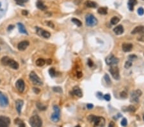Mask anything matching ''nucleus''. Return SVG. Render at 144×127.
Returning a JSON list of instances; mask_svg holds the SVG:
<instances>
[{"mask_svg": "<svg viewBox=\"0 0 144 127\" xmlns=\"http://www.w3.org/2000/svg\"><path fill=\"white\" fill-rule=\"evenodd\" d=\"M88 119L89 121L94 123V127H104L105 126V119L103 117L95 116L92 114H91L88 117Z\"/></svg>", "mask_w": 144, "mask_h": 127, "instance_id": "f257e3e1", "label": "nucleus"}, {"mask_svg": "<svg viewBox=\"0 0 144 127\" xmlns=\"http://www.w3.org/2000/svg\"><path fill=\"white\" fill-rule=\"evenodd\" d=\"M29 123L32 127H42V120L38 115H34L30 118Z\"/></svg>", "mask_w": 144, "mask_h": 127, "instance_id": "f03ea898", "label": "nucleus"}, {"mask_svg": "<svg viewBox=\"0 0 144 127\" xmlns=\"http://www.w3.org/2000/svg\"><path fill=\"white\" fill-rule=\"evenodd\" d=\"M85 23L87 26H94L97 24L98 21L94 15L91 14H88L85 15Z\"/></svg>", "mask_w": 144, "mask_h": 127, "instance_id": "7ed1b4c3", "label": "nucleus"}, {"mask_svg": "<svg viewBox=\"0 0 144 127\" xmlns=\"http://www.w3.org/2000/svg\"><path fill=\"white\" fill-rule=\"evenodd\" d=\"M29 76H30V80L31 82H32L33 85H39V86L42 85L43 83L42 82V80H40V78L39 77V76L37 75L34 71H32Z\"/></svg>", "mask_w": 144, "mask_h": 127, "instance_id": "20e7f679", "label": "nucleus"}, {"mask_svg": "<svg viewBox=\"0 0 144 127\" xmlns=\"http://www.w3.org/2000/svg\"><path fill=\"white\" fill-rule=\"evenodd\" d=\"M53 110L54 112L52 114L51 116V119L52 121L56 123L59 121L60 118V109L58 105H54Z\"/></svg>", "mask_w": 144, "mask_h": 127, "instance_id": "39448f33", "label": "nucleus"}, {"mask_svg": "<svg viewBox=\"0 0 144 127\" xmlns=\"http://www.w3.org/2000/svg\"><path fill=\"white\" fill-rule=\"evenodd\" d=\"M119 62V60L118 58H117V57L114 56L113 55H110L106 58V64L108 65V66H115L117 64H118V62Z\"/></svg>", "mask_w": 144, "mask_h": 127, "instance_id": "423d86ee", "label": "nucleus"}, {"mask_svg": "<svg viewBox=\"0 0 144 127\" xmlns=\"http://www.w3.org/2000/svg\"><path fill=\"white\" fill-rule=\"evenodd\" d=\"M110 73L112 75V77L115 80H119L120 79V74H119V69L118 67L115 66H112L110 68Z\"/></svg>", "mask_w": 144, "mask_h": 127, "instance_id": "0eeeda50", "label": "nucleus"}, {"mask_svg": "<svg viewBox=\"0 0 144 127\" xmlns=\"http://www.w3.org/2000/svg\"><path fill=\"white\" fill-rule=\"evenodd\" d=\"M35 29H36L37 33L39 36L44 37L45 39H49L51 37V33L46 30H44L40 27H35Z\"/></svg>", "mask_w": 144, "mask_h": 127, "instance_id": "6e6552de", "label": "nucleus"}, {"mask_svg": "<svg viewBox=\"0 0 144 127\" xmlns=\"http://www.w3.org/2000/svg\"><path fill=\"white\" fill-rule=\"evenodd\" d=\"M142 91L140 89H137L135 91L132 92L131 95V101L133 103H137L139 101V97L142 95Z\"/></svg>", "mask_w": 144, "mask_h": 127, "instance_id": "1a4fd4ad", "label": "nucleus"}, {"mask_svg": "<svg viewBox=\"0 0 144 127\" xmlns=\"http://www.w3.org/2000/svg\"><path fill=\"white\" fill-rule=\"evenodd\" d=\"M9 105V99L6 95L0 91V106L1 107H6Z\"/></svg>", "mask_w": 144, "mask_h": 127, "instance_id": "9d476101", "label": "nucleus"}, {"mask_svg": "<svg viewBox=\"0 0 144 127\" xmlns=\"http://www.w3.org/2000/svg\"><path fill=\"white\" fill-rule=\"evenodd\" d=\"M10 124V119L4 116H0V127H9Z\"/></svg>", "mask_w": 144, "mask_h": 127, "instance_id": "9b49d317", "label": "nucleus"}, {"mask_svg": "<svg viewBox=\"0 0 144 127\" xmlns=\"http://www.w3.org/2000/svg\"><path fill=\"white\" fill-rule=\"evenodd\" d=\"M15 87L19 93H22L25 89V83L22 79H19L15 83Z\"/></svg>", "mask_w": 144, "mask_h": 127, "instance_id": "f8f14e48", "label": "nucleus"}, {"mask_svg": "<svg viewBox=\"0 0 144 127\" xmlns=\"http://www.w3.org/2000/svg\"><path fill=\"white\" fill-rule=\"evenodd\" d=\"M24 105V101L22 99H17L15 101V108L17 110V113L19 114H21V110L22 106Z\"/></svg>", "mask_w": 144, "mask_h": 127, "instance_id": "ddd939ff", "label": "nucleus"}, {"mask_svg": "<svg viewBox=\"0 0 144 127\" xmlns=\"http://www.w3.org/2000/svg\"><path fill=\"white\" fill-rule=\"evenodd\" d=\"M29 44H30V43H29L28 41H23L18 44L17 48H18V50H19V51H24L28 47Z\"/></svg>", "mask_w": 144, "mask_h": 127, "instance_id": "4468645a", "label": "nucleus"}, {"mask_svg": "<svg viewBox=\"0 0 144 127\" xmlns=\"http://www.w3.org/2000/svg\"><path fill=\"white\" fill-rule=\"evenodd\" d=\"M136 33H143V34H144V26H136L131 31V34H136Z\"/></svg>", "mask_w": 144, "mask_h": 127, "instance_id": "2eb2a0df", "label": "nucleus"}, {"mask_svg": "<svg viewBox=\"0 0 144 127\" xmlns=\"http://www.w3.org/2000/svg\"><path fill=\"white\" fill-rule=\"evenodd\" d=\"M122 48L124 52H131L133 49V44L131 43H123L122 45Z\"/></svg>", "mask_w": 144, "mask_h": 127, "instance_id": "dca6fc26", "label": "nucleus"}, {"mask_svg": "<svg viewBox=\"0 0 144 127\" xmlns=\"http://www.w3.org/2000/svg\"><path fill=\"white\" fill-rule=\"evenodd\" d=\"M124 27H123L122 25H118L117 26H116L115 28H114L113 29V32L116 35H121L122 34L124 33Z\"/></svg>", "mask_w": 144, "mask_h": 127, "instance_id": "f3484780", "label": "nucleus"}, {"mask_svg": "<svg viewBox=\"0 0 144 127\" xmlns=\"http://www.w3.org/2000/svg\"><path fill=\"white\" fill-rule=\"evenodd\" d=\"M9 66H10L11 68H12L14 69H18V68L19 67L18 62H16L15 60L12 59V58H10V60L9 61Z\"/></svg>", "mask_w": 144, "mask_h": 127, "instance_id": "a211bd4d", "label": "nucleus"}, {"mask_svg": "<svg viewBox=\"0 0 144 127\" xmlns=\"http://www.w3.org/2000/svg\"><path fill=\"white\" fill-rule=\"evenodd\" d=\"M73 93L76 96H77V97L81 98L83 96V93H82L81 89L78 86L74 87L73 88Z\"/></svg>", "mask_w": 144, "mask_h": 127, "instance_id": "6ab92c4d", "label": "nucleus"}, {"mask_svg": "<svg viewBox=\"0 0 144 127\" xmlns=\"http://www.w3.org/2000/svg\"><path fill=\"white\" fill-rule=\"evenodd\" d=\"M17 26H18V29L19 31L21 33H23V34L28 35V32L26 30L25 26H24L23 24H22L21 23H17Z\"/></svg>", "mask_w": 144, "mask_h": 127, "instance_id": "aec40b11", "label": "nucleus"}, {"mask_svg": "<svg viewBox=\"0 0 144 127\" xmlns=\"http://www.w3.org/2000/svg\"><path fill=\"white\" fill-rule=\"evenodd\" d=\"M137 4V0H129L127 3L128 9L130 11H133L134 10V7Z\"/></svg>", "mask_w": 144, "mask_h": 127, "instance_id": "412c9836", "label": "nucleus"}, {"mask_svg": "<svg viewBox=\"0 0 144 127\" xmlns=\"http://www.w3.org/2000/svg\"><path fill=\"white\" fill-rule=\"evenodd\" d=\"M85 6L88 8H93V9H95L97 7V5L96 3H95L94 1H86L85 2Z\"/></svg>", "mask_w": 144, "mask_h": 127, "instance_id": "4be33fe9", "label": "nucleus"}, {"mask_svg": "<svg viewBox=\"0 0 144 127\" xmlns=\"http://www.w3.org/2000/svg\"><path fill=\"white\" fill-rule=\"evenodd\" d=\"M36 5H37V8L40 9V10H45V9H47V7L44 4V3L42 1H40V0H39L37 1Z\"/></svg>", "mask_w": 144, "mask_h": 127, "instance_id": "5701e85b", "label": "nucleus"}, {"mask_svg": "<svg viewBox=\"0 0 144 127\" xmlns=\"http://www.w3.org/2000/svg\"><path fill=\"white\" fill-rule=\"evenodd\" d=\"M10 60V58L8 56H3L1 58V62L2 65H3V66H9V63Z\"/></svg>", "mask_w": 144, "mask_h": 127, "instance_id": "b1692460", "label": "nucleus"}, {"mask_svg": "<svg viewBox=\"0 0 144 127\" xmlns=\"http://www.w3.org/2000/svg\"><path fill=\"white\" fill-rule=\"evenodd\" d=\"M35 64H36V65H37V66H39V67H42V66H43L45 64V60H44V59H43V58H39L36 60Z\"/></svg>", "mask_w": 144, "mask_h": 127, "instance_id": "393cba45", "label": "nucleus"}, {"mask_svg": "<svg viewBox=\"0 0 144 127\" xmlns=\"http://www.w3.org/2000/svg\"><path fill=\"white\" fill-rule=\"evenodd\" d=\"M98 13L101 15H106L108 14L107 7H100L98 9Z\"/></svg>", "mask_w": 144, "mask_h": 127, "instance_id": "a878e982", "label": "nucleus"}, {"mask_svg": "<svg viewBox=\"0 0 144 127\" xmlns=\"http://www.w3.org/2000/svg\"><path fill=\"white\" fill-rule=\"evenodd\" d=\"M119 21H120V18L117 17V16H114V17H112L111 20H110V23H111V24H113V25L117 24Z\"/></svg>", "mask_w": 144, "mask_h": 127, "instance_id": "bb28decb", "label": "nucleus"}, {"mask_svg": "<svg viewBox=\"0 0 144 127\" xmlns=\"http://www.w3.org/2000/svg\"><path fill=\"white\" fill-rule=\"evenodd\" d=\"M71 21H72V22L74 24H76L77 26H81L82 25V23L81 22V21H80L79 19H76V18H72V19H71Z\"/></svg>", "mask_w": 144, "mask_h": 127, "instance_id": "cd10ccee", "label": "nucleus"}, {"mask_svg": "<svg viewBox=\"0 0 144 127\" xmlns=\"http://www.w3.org/2000/svg\"><path fill=\"white\" fill-rule=\"evenodd\" d=\"M37 108H39L40 110H45L46 108H47V107L46 106H44V105H42L40 103H37Z\"/></svg>", "mask_w": 144, "mask_h": 127, "instance_id": "c85d7f7f", "label": "nucleus"}, {"mask_svg": "<svg viewBox=\"0 0 144 127\" xmlns=\"http://www.w3.org/2000/svg\"><path fill=\"white\" fill-rule=\"evenodd\" d=\"M49 73H50V76H51V77H54V76H56V73L54 68L52 67V68L50 69V70H49Z\"/></svg>", "mask_w": 144, "mask_h": 127, "instance_id": "c756f323", "label": "nucleus"}, {"mask_svg": "<svg viewBox=\"0 0 144 127\" xmlns=\"http://www.w3.org/2000/svg\"><path fill=\"white\" fill-rule=\"evenodd\" d=\"M126 110L128 112H135L136 111V108L134 107L133 105H129V107H127L126 108Z\"/></svg>", "mask_w": 144, "mask_h": 127, "instance_id": "7c9ffc66", "label": "nucleus"}, {"mask_svg": "<svg viewBox=\"0 0 144 127\" xmlns=\"http://www.w3.org/2000/svg\"><path fill=\"white\" fill-rule=\"evenodd\" d=\"M53 91H54L55 93H62V89L60 87H53Z\"/></svg>", "mask_w": 144, "mask_h": 127, "instance_id": "2f4dec72", "label": "nucleus"}, {"mask_svg": "<svg viewBox=\"0 0 144 127\" xmlns=\"http://www.w3.org/2000/svg\"><path fill=\"white\" fill-rule=\"evenodd\" d=\"M104 80H105L106 82V84H109V85H110V84H111L112 82H111V80H110V76H109V75H108L106 74L105 75H104Z\"/></svg>", "mask_w": 144, "mask_h": 127, "instance_id": "473e14b6", "label": "nucleus"}, {"mask_svg": "<svg viewBox=\"0 0 144 127\" xmlns=\"http://www.w3.org/2000/svg\"><path fill=\"white\" fill-rule=\"evenodd\" d=\"M15 1L17 5H21V6L23 5L24 3H26L27 1H28V0H15Z\"/></svg>", "mask_w": 144, "mask_h": 127, "instance_id": "72a5a7b5", "label": "nucleus"}, {"mask_svg": "<svg viewBox=\"0 0 144 127\" xmlns=\"http://www.w3.org/2000/svg\"><path fill=\"white\" fill-rule=\"evenodd\" d=\"M131 66H132V62H131V60H128V61H127V62H126V64H125L124 67L126 69H129Z\"/></svg>", "mask_w": 144, "mask_h": 127, "instance_id": "f704fd0d", "label": "nucleus"}, {"mask_svg": "<svg viewBox=\"0 0 144 127\" xmlns=\"http://www.w3.org/2000/svg\"><path fill=\"white\" fill-rule=\"evenodd\" d=\"M120 96H121V98L126 99V98H127V94L126 91H122V92H121V94H120Z\"/></svg>", "mask_w": 144, "mask_h": 127, "instance_id": "c9c22d12", "label": "nucleus"}, {"mask_svg": "<svg viewBox=\"0 0 144 127\" xmlns=\"http://www.w3.org/2000/svg\"><path fill=\"white\" fill-rule=\"evenodd\" d=\"M137 12L138 14V15H143L144 14V9L142 7H140L139 9H138Z\"/></svg>", "mask_w": 144, "mask_h": 127, "instance_id": "e433bc0d", "label": "nucleus"}, {"mask_svg": "<svg viewBox=\"0 0 144 127\" xmlns=\"http://www.w3.org/2000/svg\"><path fill=\"white\" fill-rule=\"evenodd\" d=\"M127 119L126 118H123L122 119V121H121V125H122V127H126V126H127Z\"/></svg>", "mask_w": 144, "mask_h": 127, "instance_id": "4c0bfd02", "label": "nucleus"}, {"mask_svg": "<svg viewBox=\"0 0 144 127\" xmlns=\"http://www.w3.org/2000/svg\"><path fill=\"white\" fill-rule=\"evenodd\" d=\"M103 98L104 99L108 101H110V99H111V96H110V95L109 94H105L103 96Z\"/></svg>", "mask_w": 144, "mask_h": 127, "instance_id": "58836bf2", "label": "nucleus"}, {"mask_svg": "<svg viewBox=\"0 0 144 127\" xmlns=\"http://www.w3.org/2000/svg\"><path fill=\"white\" fill-rule=\"evenodd\" d=\"M128 58H129L130 60H135V59L137 58V56L135 55H129V56H128Z\"/></svg>", "mask_w": 144, "mask_h": 127, "instance_id": "ea45409f", "label": "nucleus"}, {"mask_svg": "<svg viewBox=\"0 0 144 127\" xmlns=\"http://www.w3.org/2000/svg\"><path fill=\"white\" fill-rule=\"evenodd\" d=\"M46 23H47V26H50V27H51V28H54V24L51 21H47L46 22Z\"/></svg>", "mask_w": 144, "mask_h": 127, "instance_id": "a19ab883", "label": "nucleus"}, {"mask_svg": "<svg viewBox=\"0 0 144 127\" xmlns=\"http://www.w3.org/2000/svg\"><path fill=\"white\" fill-rule=\"evenodd\" d=\"M88 65L90 67H92L94 66V62H92V60L90 59V58L88 60Z\"/></svg>", "mask_w": 144, "mask_h": 127, "instance_id": "79ce46f5", "label": "nucleus"}, {"mask_svg": "<svg viewBox=\"0 0 144 127\" xmlns=\"http://www.w3.org/2000/svg\"><path fill=\"white\" fill-rule=\"evenodd\" d=\"M14 122H15V124H17V125H20L21 123H22V121L19 118H17L16 119H15V121H14Z\"/></svg>", "mask_w": 144, "mask_h": 127, "instance_id": "37998d69", "label": "nucleus"}, {"mask_svg": "<svg viewBox=\"0 0 144 127\" xmlns=\"http://www.w3.org/2000/svg\"><path fill=\"white\" fill-rule=\"evenodd\" d=\"M97 96L99 99H101L102 98H103V95L102 93H100V92H98V93H97Z\"/></svg>", "mask_w": 144, "mask_h": 127, "instance_id": "c03bdc74", "label": "nucleus"}, {"mask_svg": "<svg viewBox=\"0 0 144 127\" xmlns=\"http://www.w3.org/2000/svg\"><path fill=\"white\" fill-rule=\"evenodd\" d=\"M82 76H83V74H82L81 72H80V71H78V72H77L76 76H77V78H81L82 77Z\"/></svg>", "mask_w": 144, "mask_h": 127, "instance_id": "a18cd8bd", "label": "nucleus"}, {"mask_svg": "<svg viewBox=\"0 0 144 127\" xmlns=\"http://www.w3.org/2000/svg\"><path fill=\"white\" fill-rule=\"evenodd\" d=\"M86 107H87V108L88 109H89V110H90V109H92L93 107H94V105L92 103H88L86 105Z\"/></svg>", "mask_w": 144, "mask_h": 127, "instance_id": "49530a36", "label": "nucleus"}, {"mask_svg": "<svg viewBox=\"0 0 144 127\" xmlns=\"http://www.w3.org/2000/svg\"><path fill=\"white\" fill-rule=\"evenodd\" d=\"M33 91H34L35 93H36V94H39V93H40V89L38 88H36V87H34V88H33Z\"/></svg>", "mask_w": 144, "mask_h": 127, "instance_id": "de8ad7c7", "label": "nucleus"}, {"mask_svg": "<svg viewBox=\"0 0 144 127\" xmlns=\"http://www.w3.org/2000/svg\"><path fill=\"white\" fill-rule=\"evenodd\" d=\"M14 28V26L12 25V24H11V25H9V27H8V28H7V30H8L9 32H10V31H11V30H13Z\"/></svg>", "mask_w": 144, "mask_h": 127, "instance_id": "09e8293b", "label": "nucleus"}, {"mask_svg": "<svg viewBox=\"0 0 144 127\" xmlns=\"http://www.w3.org/2000/svg\"><path fill=\"white\" fill-rule=\"evenodd\" d=\"M22 14L23 15H27L28 14V11L26 10H22Z\"/></svg>", "mask_w": 144, "mask_h": 127, "instance_id": "8fccbe9b", "label": "nucleus"}, {"mask_svg": "<svg viewBox=\"0 0 144 127\" xmlns=\"http://www.w3.org/2000/svg\"><path fill=\"white\" fill-rule=\"evenodd\" d=\"M45 62L47 63V64H51L52 63V60L51 58H48V59L45 61Z\"/></svg>", "mask_w": 144, "mask_h": 127, "instance_id": "3c124183", "label": "nucleus"}, {"mask_svg": "<svg viewBox=\"0 0 144 127\" xmlns=\"http://www.w3.org/2000/svg\"><path fill=\"white\" fill-rule=\"evenodd\" d=\"M108 127H115V123H114V122H113V121H111L110 123V124H109V126H108Z\"/></svg>", "mask_w": 144, "mask_h": 127, "instance_id": "603ef678", "label": "nucleus"}, {"mask_svg": "<svg viewBox=\"0 0 144 127\" xmlns=\"http://www.w3.org/2000/svg\"><path fill=\"white\" fill-rule=\"evenodd\" d=\"M19 127H25V125H24V123L22 122V123H21L20 125H19Z\"/></svg>", "mask_w": 144, "mask_h": 127, "instance_id": "864d4df0", "label": "nucleus"}, {"mask_svg": "<svg viewBox=\"0 0 144 127\" xmlns=\"http://www.w3.org/2000/svg\"><path fill=\"white\" fill-rule=\"evenodd\" d=\"M80 127V125H77V126H76V127Z\"/></svg>", "mask_w": 144, "mask_h": 127, "instance_id": "5fc2aeb1", "label": "nucleus"}, {"mask_svg": "<svg viewBox=\"0 0 144 127\" xmlns=\"http://www.w3.org/2000/svg\"><path fill=\"white\" fill-rule=\"evenodd\" d=\"M143 119H144V116H143Z\"/></svg>", "mask_w": 144, "mask_h": 127, "instance_id": "6e6d98bb", "label": "nucleus"}]
</instances>
